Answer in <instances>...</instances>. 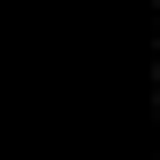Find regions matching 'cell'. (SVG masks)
I'll return each mask as SVG.
<instances>
[]
</instances>
